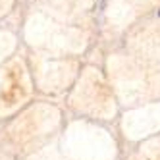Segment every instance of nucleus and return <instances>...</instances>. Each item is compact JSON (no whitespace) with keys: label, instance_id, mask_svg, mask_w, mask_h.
<instances>
[]
</instances>
